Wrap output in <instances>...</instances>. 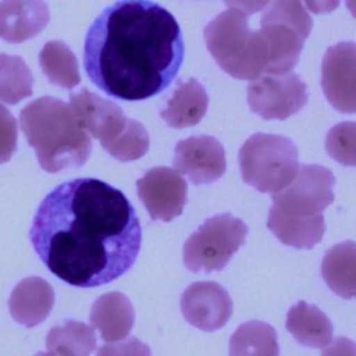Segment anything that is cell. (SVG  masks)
<instances>
[{"instance_id":"obj_1","label":"cell","mask_w":356,"mask_h":356,"mask_svg":"<svg viewBox=\"0 0 356 356\" xmlns=\"http://www.w3.org/2000/svg\"><path fill=\"white\" fill-rule=\"evenodd\" d=\"M31 243L61 281L93 288L124 275L142 242L140 222L127 196L96 178L60 184L40 202Z\"/></svg>"},{"instance_id":"obj_2","label":"cell","mask_w":356,"mask_h":356,"mask_svg":"<svg viewBox=\"0 0 356 356\" xmlns=\"http://www.w3.org/2000/svg\"><path fill=\"white\" fill-rule=\"evenodd\" d=\"M174 15L147 0H121L88 29L83 67L104 93L128 102L152 97L172 82L184 60Z\"/></svg>"},{"instance_id":"obj_3","label":"cell","mask_w":356,"mask_h":356,"mask_svg":"<svg viewBox=\"0 0 356 356\" xmlns=\"http://www.w3.org/2000/svg\"><path fill=\"white\" fill-rule=\"evenodd\" d=\"M21 129L47 172L76 168L92 153L89 135L78 124L70 104L53 96L28 103L19 114Z\"/></svg>"},{"instance_id":"obj_4","label":"cell","mask_w":356,"mask_h":356,"mask_svg":"<svg viewBox=\"0 0 356 356\" xmlns=\"http://www.w3.org/2000/svg\"><path fill=\"white\" fill-rule=\"evenodd\" d=\"M228 8L204 28L206 46L216 63L236 79L254 81L267 70L268 53L260 29H250L246 14L225 1Z\"/></svg>"},{"instance_id":"obj_5","label":"cell","mask_w":356,"mask_h":356,"mask_svg":"<svg viewBox=\"0 0 356 356\" xmlns=\"http://www.w3.org/2000/svg\"><path fill=\"white\" fill-rule=\"evenodd\" d=\"M239 167L248 185L275 195L289 186L299 171L298 147L286 136L259 132L242 145Z\"/></svg>"},{"instance_id":"obj_6","label":"cell","mask_w":356,"mask_h":356,"mask_svg":"<svg viewBox=\"0 0 356 356\" xmlns=\"http://www.w3.org/2000/svg\"><path fill=\"white\" fill-rule=\"evenodd\" d=\"M312 26L303 3L278 0L267 4L260 22L268 53L267 74L281 75L295 67Z\"/></svg>"},{"instance_id":"obj_7","label":"cell","mask_w":356,"mask_h":356,"mask_svg":"<svg viewBox=\"0 0 356 356\" xmlns=\"http://www.w3.org/2000/svg\"><path fill=\"white\" fill-rule=\"evenodd\" d=\"M248 225L229 213L207 218L184 243L182 254L188 270L211 273L222 270L245 245Z\"/></svg>"},{"instance_id":"obj_8","label":"cell","mask_w":356,"mask_h":356,"mask_svg":"<svg viewBox=\"0 0 356 356\" xmlns=\"http://www.w3.org/2000/svg\"><path fill=\"white\" fill-rule=\"evenodd\" d=\"M334 185L335 177L325 167L317 164L299 165L291 185L273 195L270 211L289 220H316L334 202Z\"/></svg>"},{"instance_id":"obj_9","label":"cell","mask_w":356,"mask_h":356,"mask_svg":"<svg viewBox=\"0 0 356 356\" xmlns=\"http://www.w3.org/2000/svg\"><path fill=\"white\" fill-rule=\"evenodd\" d=\"M307 103V86L295 72L261 75L248 85V104L264 120H285Z\"/></svg>"},{"instance_id":"obj_10","label":"cell","mask_w":356,"mask_h":356,"mask_svg":"<svg viewBox=\"0 0 356 356\" xmlns=\"http://www.w3.org/2000/svg\"><path fill=\"white\" fill-rule=\"evenodd\" d=\"M321 88L341 113H356V43L339 42L327 49L321 63Z\"/></svg>"},{"instance_id":"obj_11","label":"cell","mask_w":356,"mask_h":356,"mask_svg":"<svg viewBox=\"0 0 356 356\" xmlns=\"http://www.w3.org/2000/svg\"><path fill=\"white\" fill-rule=\"evenodd\" d=\"M70 107L81 128L100 140L104 150L124 134L129 121L118 104L86 88L70 95Z\"/></svg>"},{"instance_id":"obj_12","label":"cell","mask_w":356,"mask_h":356,"mask_svg":"<svg viewBox=\"0 0 356 356\" xmlns=\"http://www.w3.org/2000/svg\"><path fill=\"white\" fill-rule=\"evenodd\" d=\"M136 191L152 220L171 221L181 216L188 199L186 181L170 167L149 170L136 181Z\"/></svg>"},{"instance_id":"obj_13","label":"cell","mask_w":356,"mask_h":356,"mask_svg":"<svg viewBox=\"0 0 356 356\" xmlns=\"http://www.w3.org/2000/svg\"><path fill=\"white\" fill-rule=\"evenodd\" d=\"M232 300L227 289L213 281L193 282L181 295L184 318L206 332L224 327L232 316Z\"/></svg>"},{"instance_id":"obj_14","label":"cell","mask_w":356,"mask_h":356,"mask_svg":"<svg viewBox=\"0 0 356 356\" xmlns=\"http://www.w3.org/2000/svg\"><path fill=\"white\" fill-rule=\"evenodd\" d=\"M175 171L186 175L195 185L220 179L227 168L225 150L213 136L199 135L179 140L174 152Z\"/></svg>"},{"instance_id":"obj_15","label":"cell","mask_w":356,"mask_h":356,"mask_svg":"<svg viewBox=\"0 0 356 356\" xmlns=\"http://www.w3.org/2000/svg\"><path fill=\"white\" fill-rule=\"evenodd\" d=\"M50 11L44 1H0V38L21 43L36 36L49 22Z\"/></svg>"},{"instance_id":"obj_16","label":"cell","mask_w":356,"mask_h":356,"mask_svg":"<svg viewBox=\"0 0 356 356\" xmlns=\"http://www.w3.org/2000/svg\"><path fill=\"white\" fill-rule=\"evenodd\" d=\"M54 306V291L40 277H28L19 281L8 299L11 317L28 328L44 321Z\"/></svg>"},{"instance_id":"obj_17","label":"cell","mask_w":356,"mask_h":356,"mask_svg":"<svg viewBox=\"0 0 356 356\" xmlns=\"http://www.w3.org/2000/svg\"><path fill=\"white\" fill-rule=\"evenodd\" d=\"M89 320L99 330L103 341L114 342L131 332L135 323V310L124 293L107 292L92 305Z\"/></svg>"},{"instance_id":"obj_18","label":"cell","mask_w":356,"mask_h":356,"mask_svg":"<svg viewBox=\"0 0 356 356\" xmlns=\"http://www.w3.org/2000/svg\"><path fill=\"white\" fill-rule=\"evenodd\" d=\"M207 107L209 96L206 89L197 79L189 78L178 85L160 115L168 127L186 128L196 125L206 114Z\"/></svg>"},{"instance_id":"obj_19","label":"cell","mask_w":356,"mask_h":356,"mask_svg":"<svg viewBox=\"0 0 356 356\" xmlns=\"http://www.w3.org/2000/svg\"><path fill=\"white\" fill-rule=\"evenodd\" d=\"M286 330L298 343L307 348H325L334 334L330 318L317 306L299 300L286 314Z\"/></svg>"},{"instance_id":"obj_20","label":"cell","mask_w":356,"mask_h":356,"mask_svg":"<svg viewBox=\"0 0 356 356\" xmlns=\"http://www.w3.org/2000/svg\"><path fill=\"white\" fill-rule=\"evenodd\" d=\"M321 277L328 288L343 299H356V242L334 245L324 254Z\"/></svg>"},{"instance_id":"obj_21","label":"cell","mask_w":356,"mask_h":356,"mask_svg":"<svg viewBox=\"0 0 356 356\" xmlns=\"http://www.w3.org/2000/svg\"><path fill=\"white\" fill-rule=\"evenodd\" d=\"M46 346L54 356H89L96 348V334L90 325L71 318L49 330Z\"/></svg>"},{"instance_id":"obj_22","label":"cell","mask_w":356,"mask_h":356,"mask_svg":"<svg viewBox=\"0 0 356 356\" xmlns=\"http://www.w3.org/2000/svg\"><path fill=\"white\" fill-rule=\"evenodd\" d=\"M229 356H280L275 330L259 320L243 323L229 339Z\"/></svg>"},{"instance_id":"obj_23","label":"cell","mask_w":356,"mask_h":356,"mask_svg":"<svg viewBox=\"0 0 356 356\" xmlns=\"http://www.w3.org/2000/svg\"><path fill=\"white\" fill-rule=\"evenodd\" d=\"M39 64L47 79L60 88L72 89L81 82L78 60L61 40H50L42 47Z\"/></svg>"},{"instance_id":"obj_24","label":"cell","mask_w":356,"mask_h":356,"mask_svg":"<svg viewBox=\"0 0 356 356\" xmlns=\"http://www.w3.org/2000/svg\"><path fill=\"white\" fill-rule=\"evenodd\" d=\"M267 228L284 243L296 249H312L317 245L325 232L324 216L310 221H298L284 218L268 211Z\"/></svg>"},{"instance_id":"obj_25","label":"cell","mask_w":356,"mask_h":356,"mask_svg":"<svg viewBox=\"0 0 356 356\" xmlns=\"http://www.w3.org/2000/svg\"><path fill=\"white\" fill-rule=\"evenodd\" d=\"M33 78L26 63L18 56L0 53V102L17 104L32 95Z\"/></svg>"},{"instance_id":"obj_26","label":"cell","mask_w":356,"mask_h":356,"mask_svg":"<svg viewBox=\"0 0 356 356\" xmlns=\"http://www.w3.org/2000/svg\"><path fill=\"white\" fill-rule=\"evenodd\" d=\"M150 139L146 128L136 120L129 118L124 134L106 150L120 161L138 160L149 150Z\"/></svg>"},{"instance_id":"obj_27","label":"cell","mask_w":356,"mask_h":356,"mask_svg":"<svg viewBox=\"0 0 356 356\" xmlns=\"http://www.w3.org/2000/svg\"><path fill=\"white\" fill-rule=\"evenodd\" d=\"M325 150L335 161L356 167V121L334 125L325 136Z\"/></svg>"},{"instance_id":"obj_28","label":"cell","mask_w":356,"mask_h":356,"mask_svg":"<svg viewBox=\"0 0 356 356\" xmlns=\"http://www.w3.org/2000/svg\"><path fill=\"white\" fill-rule=\"evenodd\" d=\"M17 121L14 115L0 104V164L8 161L17 149Z\"/></svg>"},{"instance_id":"obj_29","label":"cell","mask_w":356,"mask_h":356,"mask_svg":"<svg viewBox=\"0 0 356 356\" xmlns=\"http://www.w3.org/2000/svg\"><path fill=\"white\" fill-rule=\"evenodd\" d=\"M96 356H152L150 348L135 337L118 343L103 345Z\"/></svg>"},{"instance_id":"obj_30","label":"cell","mask_w":356,"mask_h":356,"mask_svg":"<svg viewBox=\"0 0 356 356\" xmlns=\"http://www.w3.org/2000/svg\"><path fill=\"white\" fill-rule=\"evenodd\" d=\"M321 356H356V342L346 337H337L324 348Z\"/></svg>"},{"instance_id":"obj_31","label":"cell","mask_w":356,"mask_h":356,"mask_svg":"<svg viewBox=\"0 0 356 356\" xmlns=\"http://www.w3.org/2000/svg\"><path fill=\"white\" fill-rule=\"evenodd\" d=\"M346 7L350 10L353 17H356V1H346Z\"/></svg>"},{"instance_id":"obj_32","label":"cell","mask_w":356,"mask_h":356,"mask_svg":"<svg viewBox=\"0 0 356 356\" xmlns=\"http://www.w3.org/2000/svg\"><path fill=\"white\" fill-rule=\"evenodd\" d=\"M33 356H54V355H51L50 352H38Z\"/></svg>"}]
</instances>
